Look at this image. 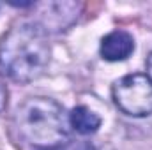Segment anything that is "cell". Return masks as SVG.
I'll list each match as a JSON object with an SVG mask.
<instances>
[{
	"instance_id": "1",
	"label": "cell",
	"mask_w": 152,
	"mask_h": 150,
	"mask_svg": "<svg viewBox=\"0 0 152 150\" xmlns=\"http://www.w3.org/2000/svg\"><path fill=\"white\" fill-rule=\"evenodd\" d=\"M50 64V46L39 25L21 23L0 42V69L18 83L37 79Z\"/></svg>"
},
{
	"instance_id": "2",
	"label": "cell",
	"mask_w": 152,
	"mask_h": 150,
	"mask_svg": "<svg viewBox=\"0 0 152 150\" xmlns=\"http://www.w3.org/2000/svg\"><path fill=\"white\" fill-rule=\"evenodd\" d=\"M20 134L32 145L58 147L67 138V118L64 108L48 97H30L18 106L14 115Z\"/></svg>"
},
{
	"instance_id": "3",
	"label": "cell",
	"mask_w": 152,
	"mask_h": 150,
	"mask_svg": "<svg viewBox=\"0 0 152 150\" xmlns=\"http://www.w3.org/2000/svg\"><path fill=\"white\" fill-rule=\"evenodd\" d=\"M112 95L117 108L131 117H147L152 113V79L134 73L115 81Z\"/></svg>"
},
{
	"instance_id": "4",
	"label": "cell",
	"mask_w": 152,
	"mask_h": 150,
	"mask_svg": "<svg viewBox=\"0 0 152 150\" xmlns=\"http://www.w3.org/2000/svg\"><path fill=\"white\" fill-rule=\"evenodd\" d=\"M134 50V39L126 30H113L101 41V57L108 62L126 60Z\"/></svg>"
},
{
	"instance_id": "5",
	"label": "cell",
	"mask_w": 152,
	"mask_h": 150,
	"mask_svg": "<svg viewBox=\"0 0 152 150\" xmlns=\"http://www.w3.org/2000/svg\"><path fill=\"white\" fill-rule=\"evenodd\" d=\"M69 122H71V127L75 129L76 133H80V134H92L101 125L99 115H96L87 106H76L75 110L71 111Z\"/></svg>"
},
{
	"instance_id": "6",
	"label": "cell",
	"mask_w": 152,
	"mask_h": 150,
	"mask_svg": "<svg viewBox=\"0 0 152 150\" xmlns=\"http://www.w3.org/2000/svg\"><path fill=\"white\" fill-rule=\"evenodd\" d=\"M5 106H7V88L0 81V113L5 110Z\"/></svg>"
},
{
	"instance_id": "7",
	"label": "cell",
	"mask_w": 152,
	"mask_h": 150,
	"mask_svg": "<svg viewBox=\"0 0 152 150\" xmlns=\"http://www.w3.org/2000/svg\"><path fill=\"white\" fill-rule=\"evenodd\" d=\"M147 66H149V73H151V74H147V76L152 79V55L149 57V64H147Z\"/></svg>"
},
{
	"instance_id": "8",
	"label": "cell",
	"mask_w": 152,
	"mask_h": 150,
	"mask_svg": "<svg viewBox=\"0 0 152 150\" xmlns=\"http://www.w3.org/2000/svg\"><path fill=\"white\" fill-rule=\"evenodd\" d=\"M39 150H64L62 147H44V149H39Z\"/></svg>"
}]
</instances>
